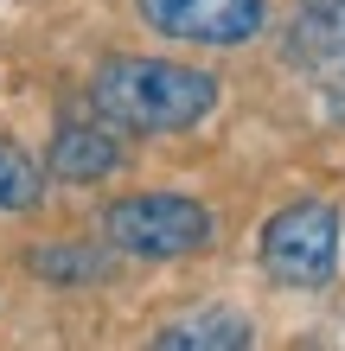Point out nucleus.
<instances>
[{
  "label": "nucleus",
  "instance_id": "9",
  "mask_svg": "<svg viewBox=\"0 0 345 351\" xmlns=\"http://www.w3.org/2000/svg\"><path fill=\"white\" fill-rule=\"evenodd\" d=\"M38 198H45V167H38L26 147L0 141V211L19 217V211H32Z\"/></svg>",
  "mask_w": 345,
  "mask_h": 351
},
{
  "label": "nucleus",
  "instance_id": "5",
  "mask_svg": "<svg viewBox=\"0 0 345 351\" xmlns=\"http://www.w3.org/2000/svg\"><path fill=\"white\" fill-rule=\"evenodd\" d=\"M288 64L345 102V0H300L288 26Z\"/></svg>",
  "mask_w": 345,
  "mask_h": 351
},
{
  "label": "nucleus",
  "instance_id": "3",
  "mask_svg": "<svg viewBox=\"0 0 345 351\" xmlns=\"http://www.w3.org/2000/svg\"><path fill=\"white\" fill-rule=\"evenodd\" d=\"M262 268L281 287H326L339 275V211L326 198H300L262 223Z\"/></svg>",
  "mask_w": 345,
  "mask_h": 351
},
{
  "label": "nucleus",
  "instance_id": "1",
  "mask_svg": "<svg viewBox=\"0 0 345 351\" xmlns=\"http://www.w3.org/2000/svg\"><path fill=\"white\" fill-rule=\"evenodd\" d=\"M90 102L128 134H179L217 109V77L173 58H109L90 77Z\"/></svg>",
  "mask_w": 345,
  "mask_h": 351
},
{
  "label": "nucleus",
  "instance_id": "4",
  "mask_svg": "<svg viewBox=\"0 0 345 351\" xmlns=\"http://www.w3.org/2000/svg\"><path fill=\"white\" fill-rule=\"evenodd\" d=\"M141 19L186 45H243L262 32L269 0H134Z\"/></svg>",
  "mask_w": 345,
  "mask_h": 351
},
{
  "label": "nucleus",
  "instance_id": "6",
  "mask_svg": "<svg viewBox=\"0 0 345 351\" xmlns=\"http://www.w3.org/2000/svg\"><path fill=\"white\" fill-rule=\"evenodd\" d=\"M115 167H121V141L103 121H64L51 134V147H45V173L64 179V185H96Z\"/></svg>",
  "mask_w": 345,
  "mask_h": 351
},
{
  "label": "nucleus",
  "instance_id": "2",
  "mask_svg": "<svg viewBox=\"0 0 345 351\" xmlns=\"http://www.w3.org/2000/svg\"><path fill=\"white\" fill-rule=\"evenodd\" d=\"M211 211L186 192H134V198H115L109 217H103V237L115 243L121 256H147V262H179V256H198L211 243Z\"/></svg>",
  "mask_w": 345,
  "mask_h": 351
},
{
  "label": "nucleus",
  "instance_id": "8",
  "mask_svg": "<svg viewBox=\"0 0 345 351\" xmlns=\"http://www.w3.org/2000/svg\"><path fill=\"white\" fill-rule=\"evenodd\" d=\"M26 268L38 281H64V287H84V281H103L109 262L84 250V243H38V250H26Z\"/></svg>",
  "mask_w": 345,
  "mask_h": 351
},
{
  "label": "nucleus",
  "instance_id": "7",
  "mask_svg": "<svg viewBox=\"0 0 345 351\" xmlns=\"http://www.w3.org/2000/svg\"><path fill=\"white\" fill-rule=\"evenodd\" d=\"M256 339V326L237 313V306H205V313L179 319V326H160V351H243Z\"/></svg>",
  "mask_w": 345,
  "mask_h": 351
}]
</instances>
